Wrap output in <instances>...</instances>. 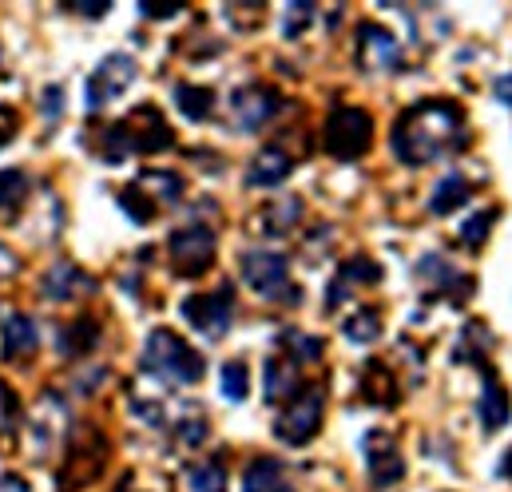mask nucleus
I'll list each match as a JSON object with an SVG mask.
<instances>
[{
    "label": "nucleus",
    "mask_w": 512,
    "mask_h": 492,
    "mask_svg": "<svg viewBox=\"0 0 512 492\" xmlns=\"http://www.w3.org/2000/svg\"><path fill=\"white\" fill-rule=\"evenodd\" d=\"M243 492H294L290 469L278 457H255L243 473Z\"/></svg>",
    "instance_id": "obj_18"
},
{
    "label": "nucleus",
    "mask_w": 512,
    "mask_h": 492,
    "mask_svg": "<svg viewBox=\"0 0 512 492\" xmlns=\"http://www.w3.org/2000/svg\"><path fill=\"white\" fill-rule=\"evenodd\" d=\"M151 203H179L183 199V179L175 171H143L135 183Z\"/></svg>",
    "instance_id": "obj_24"
},
{
    "label": "nucleus",
    "mask_w": 512,
    "mask_h": 492,
    "mask_svg": "<svg viewBox=\"0 0 512 492\" xmlns=\"http://www.w3.org/2000/svg\"><path fill=\"white\" fill-rule=\"evenodd\" d=\"M16 433H20V401H16V393L0 381V449H8V445L16 441Z\"/></svg>",
    "instance_id": "obj_33"
},
{
    "label": "nucleus",
    "mask_w": 512,
    "mask_h": 492,
    "mask_svg": "<svg viewBox=\"0 0 512 492\" xmlns=\"http://www.w3.org/2000/svg\"><path fill=\"white\" fill-rule=\"evenodd\" d=\"M28 429H32V445L40 453L56 449L64 441V433H68V405H64V397L60 393H40L36 409L28 413Z\"/></svg>",
    "instance_id": "obj_9"
},
{
    "label": "nucleus",
    "mask_w": 512,
    "mask_h": 492,
    "mask_svg": "<svg viewBox=\"0 0 512 492\" xmlns=\"http://www.w3.org/2000/svg\"><path fill=\"white\" fill-rule=\"evenodd\" d=\"M40 112H44V120L56 123L64 116V88L60 84H52V88H44V104H40Z\"/></svg>",
    "instance_id": "obj_38"
},
{
    "label": "nucleus",
    "mask_w": 512,
    "mask_h": 492,
    "mask_svg": "<svg viewBox=\"0 0 512 492\" xmlns=\"http://www.w3.org/2000/svg\"><path fill=\"white\" fill-rule=\"evenodd\" d=\"M187 492H227V469L223 461H199L187 469Z\"/></svg>",
    "instance_id": "obj_27"
},
{
    "label": "nucleus",
    "mask_w": 512,
    "mask_h": 492,
    "mask_svg": "<svg viewBox=\"0 0 512 492\" xmlns=\"http://www.w3.org/2000/svg\"><path fill=\"white\" fill-rule=\"evenodd\" d=\"M243 278L247 286L255 290L258 298H270V302H298V286L290 282V262L286 254L278 250H247L243 254Z\"/></svg>",
    "instance_id": "obj_3"
},
{
    "label": "nucleus",
    "mask_w": 512,
    "mask_h": 492,
    "mask_svg": "<svg viewBox=\"0 0 512 492\" xmlns=\"http://www.w3.org/2000/svg\"><path fill=\"white\" fill-rule=\"evenodd\" d=\"M171 266L183 274V278H199L215 266V231L207 223H187L171 235Z\"/></svg>",
    "instance_id": "obj_6"
},
{
    "label": "nucleus",
    "mask_w": 512,
    "mask_h": 492,
    "mask_svg": "<svg viewBox=\"0 0 512 492\" xmlns=\"http://www.w3.org/2000/svg\"><path fill=\"white\" fill-rule=\"evenodd\" d=\"M370 143H374V120H370V112H362V108H334L330 112V120L322 127V147L334 159L350 163V159L366 155Z\"/></svg>",
    "instance_id": "obj_4"
},
{
    "label": "nucleus",
    "mask_w": 512,
    "mask_h": 492,
    "mask_svg": "<svg viewBox=\"0 0 512 492\" xmlns=\"http://www.w3.org/2000/svg\"><path fill=\"white\" fill-rule=\"evenodd\" d=\"M131 84H135V60H131V56H108V60H100L96 72L88 76V84H84V104H88L92 112H100V108H108L116 96H124Z\"/></svg>",
    "instance_id": "obj_8"
},
{
    "label": "nucleus",
    "mask_w": 512,
    "mask_h": 492,
    "mask_svg": "<svg viewBox=\"0 0 512 492\" xmlns=\"http://www.w3.org/2000/svg\"><path fill=\"white\" fill-rule=\"evenodd\" d=\"M24 199H28V175L20 167H4L0 171V211L12 215L24 207Z\"/></svg>",
    "instance_id": "obj_28"
},
{
    "label": "nucleus",
    "mask_w": 512,
    "mask_h": 492,
    "mask_svg": "<svg viewBox=\"0 0 512 492\" xmlns=\"http://www.w3.org/2000/svg\"><path fill=\"white\" fill-rule=\"evenodd\" d=\"M493 92H497V100H501V104H509V108H512V76H501Z\"/></svg>",
    "instance_id": "obj_39"
},
{
    "label": "nucleus",
    "mask_w": 512,
    "mask_h": 492,
    "mask_svg": "<svg viewBox=\"0 0 512 492\" xmlns=\"http://www.w3.org/2000/svg\"><path fill=\"white\" fill-rule=\"evenodd\" d=\"M302 385H298V366L290 358H270L266 362V397L270 401H282V397H294Z\"/></svg>",
    "instance_id": "obj_25"
},
{
    "label": "nucleus",
    "mask_w": 512,
    "mask_h": 492,
    "mask_svg": "<svg viewBox=\"0 0 512 492\" xmlns=\"http://www.w3.org/2000/svg\"><path fill=\"white\" fill-rule=\"evenodd\" d=\"M382 278V266L370 258V254H354L350 262H342V270L334 274V282H330V294H326V306L334 310V306H342L346 302V294L354 290V282H378Z\"/></svg>",
    "instance_id": "obj_16"
},
{
    "label": "nucleus",
    "mask_w": 512,
    "mask_h": 492,
    "mask_svg": "<svg viewBox=\"0 0 512 492\" xmlns=\"http://www.w3.org/2000/svg\"><path fill=\"white\" fill-rule=\"evenodd\" d=\"M501 477H505V481H512V449L501 457Z\"/></svg>",
    "instance_id": "obj_42"
},
{
    "label": "nucleus",
    "mask_w": 512,
    "mask_h": 492,
    "mask_svg": "<svg viewBox=\"0 0 512 492\" xmlns=\"http://www.w3.org/2000/svg\"><path fill=\"white\" fill-rule=\"evenodd\" d=\"M40 350V330L28 314H8L4 318V358L8 362H32Z\"/></svg>",
    "instance_id": "obj_17"
},
{
    "label": "nucleus",
    "mask_w": 512,
    "mask_h": 492,
    "mask_svg": "<svg viewBox=\"0 0 512 492\" xmlns=\"http://www.w3.org/2000/svg\"><path fill=\"white\" fill-rule=\"evenodd\" d=\"M282 100L274 88H262V84H251V88H239L231 96V120L239 131H262L266 123L278 116Z\"/></svg>",
    "instance_id": "obj_10"
},
{
    "label": "nucleus",
    "mask_w": 512,
    "mask_h": 492,
    "mask_svg": "<svg viewBox=\"0 0 512 492\" xmlns=\"http://www.w3.org/2000/svg\"><path fill=\"white\" fill-rule=\"evenodd\" d=\"M362 449H366L370 481H374L378 489H389V485H397V481L405 477V457H401V449L393 445V437H389V433H382V429L366 433Z\"/></svg>",
    "instance_id": "obj_13"
},
{
    "label": "nucleus",
    "mask_w": 512,
    "mask_h": 492,
    "mask_svg": "<svg viewBox=\"0 0 512 492\" xmlns=\"http://www.w3.org/2000/svg\"><path fill=\"white\" fill-rule=\"evenodd\" d=\"M116 203L128 211L131 223H151V215H155V203H151V199H147V195H143L135 183H131V187H124V191L116 195Z\"/></svg>",
    "instance_id": "obj_34"
},
{
    "label": "nucleus",
    "mask_w": 512,
    "mask_h": 492,
    "mask_svg": "<svg viewBox=\"0 0 512 492\" xmlns=\"http://www.w3.org/2000/svg\"><path fill=\"white\" fill-rule=\"evenodd\" d=\"M100 346V322L96 318H72L68 326H60L56 350L60 358H88Z\"/></svg>",
    "instance_id": "obj_19"
},
{
    "label": "nucleus",
    "mask_w": 512,
    "mask_h": 492,
    "mask_svg": "<svg viewBox=\"0 0 512 492\" xmlns=\"http://www.w3.org/2000/svg\"><path fill=\"white\" fill-rule=\"evenodd\" d=\"M298 223H302V203H298L294 195H290V199H274V203L258 215V231H262V235H274V239L290 235Z\"/></svg>",
    "instance_id": "obj_22"
},
{
    "label": "nucleus",
    "mask_w": 512,
    "mask_h": 492,
    "mask_svg": "<svg viewBox=\"0 0 512 492\" xmlns=\"http://www.w3.org/2000/svg\"><path fill=\"white\" fill-rule=\"evenodd\" d=\"M143 369L167 385H195L203 377V358L171 330H151L143 342Z\"/></svg>",
    "instance_id": "obj_2"
},
{
    "label": "nucleus",
    "mask_w": 512,
    "mask_h": 492,
    "mask_svg": "<svg viewBox=\"0 0 512 492\" xmlns=\"http://www.w3.org/2000/svg\"><path fill=\"white\" fill-rule=\"evenodd\" d=\"M207 433H211V425H207V417H203L199 409H183V413H179V421H175V441H179V445L199 449V445L207 441Z\"/></svg>",
    "instance_id": "obj_30"
},
{
    "label": "nucleus",
    "mask_w": 512,
    "mask_h": 492,
    "mask_svg": "<svg viewBox=\"0 0 512 492\" xmlns=\"http://www.w3.org/2000/svg\"><path fill=\"white\" fill-rule=\"evenodd\" d=\"M175 108L187 120H207L215 112V92L211 88H195V84H179L175 88Z\"/></svg>",
    "instance_id": "obj_26"
},
{
    "label": "nucleus",
    "mask_w": 512,
    "mask_h": 492,
    "mask_svg": "<svg viewBox=\"0 0 512 492\" xmlns=\"http://www.w3.org/2000/svg\"><path fill=\"white\" fill-rule=\"evenodd\" d=\"M8 270H16V258L8 246H0V274H8Z\"/></svg>",
    "instance_id": "obj_41"
},
{
    "label": "nucleus",
    "mask_w": 512,
    "mask_h": 492,
    "mask_svg": "<svg viewBox=\"0 0 512 492\" xmlns=\"http://www.w3.org/2000/svg\"><path fill=\"white\" fill-rule=\"evenodd\" d=\"M493 219H497V207H485V211L469 215V219H465V227H461V243L481 246L485 239H489V231H493Z\"/></svg>",
    "instance_id": "obj_36"
},
{
    "label": "nucleus",
    "mask_w": 512,
    "mask_h": 492,
    "mask_svg": "<svg viewBox=\"0 0 512 492\" xmlns=\"http://www.w3.org/2000/svg\"><path fill=\"white\" fill-rule=\"evenodd\" d=\"M342 334H346L350 342H358V346L378 342V338H382V318H378V310H358L354 318L342 322Z\"/></svg>",
    "instance_id": "obj_29"
},
{
    "label": "nucleus",
    "mask_w": 512,
    "mask_h": 492,
    "mask_svg": "<svg viewBox=\"0 0 512 492\" xmlns=\"http://www.w3.org/2000/svg\"><path fill=\"white\" fill-rule=\"evenodd\" d=\"M465 112L453 100H421L393 127V151L401 163L421 167L465 147Z\"/></svg>",
    "instance_id": "obj_1"
},
{
    "label": "nucleus",
    "mask_w": 512,
    "mask_h": 492,
    "mask_svg": "<svg viewBox=\"0 0 512 492\" xmlns=\"http://www.w3.org/2000/svg\"><path fill=\"white\" fill-rule=\"evenodd\" d=\"M310 20H314V4H290L286 16H282V36H286V40L302 36Z\"/></svg>",
    "instance_id": "obj_37"
},
{
    "label": "nucleus",
    "mask_w": 512,
    "mask_h": 492,
    "mask_svg": "<svg viewBox=\"0 0 512 492\" xmlns=\"http://www.w3.org/2000/svg\"><path fill=\"white\" fill-rule=\"evenodd\" d=\"M358 60L370 72H397V68H405L397 36L389 28H382V24H362L358 28Z\"/></svg>",
    "instance_id": "obj_11"
},
{
    "label": "nucleus",
    "mask_w": 512,
    "mask_h": 492,
    "mask_svg": "<svg viewBox=\"0 0 512 492\" xmlns=\"http://www.w3.org/2000/svg\"><path fill=\"white\" fill-rule=\"evenodd\" d=\"M124 123H128L135 151H147V155H155V151H167V147L175 143V131L163 123V116H159L155 108H135V112H131Z\"/></svg>",
    "instance_id": "obj_14"
},
{
    "label": "nucleus",
    "mask_w": 512,
    "mask_h": 492,
    "mask_svg": "<svg viewBox=\"0 0 512 492\" xmlns=\"http://www.w3.org/2000/svg\"><path fill=\"white\" fill-rule=\"evenodd\" d=\"M0 492H28V485H24V481H16V477L8 473V477L0 481Z\"/></svg>",
    "instance_id": "obj_40"
},
{
    "label": "nucleus",
    "mask_w": 512,
    "mask_h": 492,
    "mask_svg": "<svg viewBox=\"0 0 512 492\" xmlns=\"http://www.w3.org/2000/svg\"><path fill=\"white\" fill-rule=\"evenodd\" d=\"M362 389H366V397H370V401H378V405H393V401H397L393 377H389V373H385L378 362L366 369V385H362Z\"/></svg>",
    "instance_id": "obj_35"
},
{
    "label": "nucleus",
    "mask_w": 512,
    "mask_h": 492,
    "mask_svg": "<svg viewBox=\"0 0 512 492\" xmlns=\"http://www.w3.org/2000/svg\"><path fill=\"white\" fill-rule=\"evenodd\" d=\"M183 318L207 334V338H223L235 322V286H219V290H207V294H191L183 302Z\"/></svg>",
    "instance_id": "obj_7"
},
{
    "label": "nucleus",
    "mask_w": 512,
    "mask_h": 492,
    "mask_svg": "<svg viewBox=\"0 0 512 492\" xmlns=\"http://www.w3.org/2000/svg\"><path fill=\"white\" fill-rule=\"evenodd\" d=\"M417 278L425 282L429 294L449 298V302H465V298L473 294V278L461 274L457 266H449L441 254H425V258L417 262Z\"/></svg>",
    "instance_id": "obj_12"
},
{
    "label": "nucleus",
    "mask_w": 512,
    "mask_h": 492,
    "mask_svg": "<svg viewBox=\"0 0 512 492\" xmlns=\"http://www.w3.org/2000/svg\"><path fill=\"white\" fill-rule=\"evenodd\" d=\"M322 401H326L322 385H302L286 401V409L274 417V437L286 445H306L322 429Z\"/></svg>",
    "instance_id": "obj_5"
},
{
    "label": "nucleus",
    "mask_w": 512,
    "mask_h": 492,
    "mask_svg": "<svg viewBox=\"0 0 512 492\" xmlns=\"http://www.w3.org/2000/svg\"><path fill=\"white\" fill-rule=\"evenodd\" d=\"M469 195H473V183H469L461 171H449V175L433 187L429 211H433V215H453L461 203H469Z\"/></svg>",
    "instance_id": "obj_23"
},
{
    "label": "nucleus",
    "mask_w": 512,
    "mask_h": 492,
    "mask_svg": "<svg viewBox=\"0 0 512 492\" xmlns=\"http://www.w3.org/2000/svg\"><path fill=\"white\" fill-rule=\"evenodd\" d=\"M290 171H294V159L282 147H262L247 167V183L251 187H278V183H286Z\"/></svg>",
    "instance_id": "obj_20"
},
{
    "label": "nucleus",
    "mask_w": 512,
    "mask_h": 492,
    "mask_svg": "<svg viewBox=\"0 0 512 492\" xmlns=\"http://www.w3.org/2000/svg\"><path fill=\"white\" fill-rule=\"evenodd\" d=\"M477 413H481V425L493 433L501 429L505 421L512 417V405H509V393L501 389V381L493 373H485V385H481V401H477Z\"/></svg>",
    "instance_id": "obj_21"
},
{
    "label": "nucleus",
    "mask_w": 512,
    "mask_h": 492,
    "mask_svg": "<svg viewBox=\"0 0 512 492\" xmlns=\"http://www.w3.org/2000/svg\"><path fill=\"white\" fill-rule=\"evenodd\" d=\"M282 346H286V358L298 366V362H318L322 358V338L314 334H302V330H286L282 334Z\"/></svg>",
    "instance_id": "obj_32"
},
{
    "label": "nucleus",
    "mask_w": 512,
    "mask_h": 492,
    "mask_svg": "<svg viewBox=\"0 0 512 492\" xmlns=\"http://www.w3.org/2000/svg\"><path fill=\"white\" fill-rule=\"evenodd\" d=\"M92 274H84L80 266L72 262H56L48 274H44V298L48 302H72V298H84L92 294Z\"/></svg>",
    "instance_id": "obj_15"
},
{
    "label": "nucleus",
    "mask_w": 512,
    "mask_h": 492,
    "mask_svg": "<svg viewBox=\"0 0 512 492\" xmlns=\"http://www.w3.org/2000/svg\"><path fill=\"white\" fill-rule=\"evenodd\" d=\"M219 389H223V397L227 401H247V393H251V373H247V362H227V366L219 369Z\"/></svg>",
    "instance_id": "obj_31"
}]
</instances>
